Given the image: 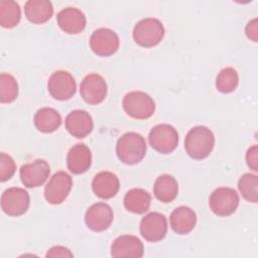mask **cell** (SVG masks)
<instances>
[{"label": "cell", "instance_id": "obj_1", "mask_svg": "<svg viewBox=\"0 0 258 258\" xmlns=\"http://www.w3.org/2000/svg\"><path fill=\"white\" fill-rule=\"evenodd\" d=\"M215 146V136L213 132L205 126L191 128L184 139L186 153L194 159H204L208 157Z\"/></svg>", "mask_w": 258, "mask_h": 258}, {"label": "cell", "instance_id": "obj_2", "mask_svg": "<svg viewBox=\"0 0 258 258\" xmlns=\"http://www.w3.org/2000/svg\"><path fill=\"white\" fill-rule=\"evenodd\" d=\"M116 153L125 164L139 163L146 154V142L142 135L135 132L123 134L117 141Z\"/></svg>", "mask_w": 258, "mask_h": 258}, {"label": "cell", "instance_id": "obj_3", "mask_svg": "<svg viewBox=\"0 0 258 258\" xmlns=\"http://www.w3.org/2000/svg\"><path fill=\"white\" fill-rule=\"evenodd\" d=\"M164 36V27L160 20L153 17L141 19L133 29L134 41L143 47L157 45Z\"/></svg>", "mask_w": 258, "mask_h": 258}, {"label": "cell", "instance_id": "obj_4", "mask_svg": "<svg viewBox=\"0 0 258 258\" xmlns=\"http://www.w3.org/2000/svg\"><path fill=\"white\" fill-rule=\"evenodd\" d=\"M123 109L130 117L144 120L151 117L155 111L153 99L141 91L129 92L123 98Z\"/></svg>", "mask_w": 258, "mask_h": 258}, {"label": "cell", "instance_id": "obj_5", "mask_svg": "<svg viewBox=\"0 0 258 258\" xmlns=\"http://www.w3.org/2000/svg\"><path fill=\"white\" fill-rule=\"evenodd\" d=\"M209 206L215 215L227 217L236 212L239 206V196L235 189L221 186L211 194Z\"/></svg>", "mask_w": 258, "mask_h": 258}, {"label": "cell", "instance_id": "obj_6", "mask_svg": "<svg viewBox=\"0 0 258 258\" xmlns=\"http://www.w3.org/2000/svg\"><path fill=\"white\" fill-rule=\"evenodd\" d=\"M148 140L154 150L167 154L176 148L178 144V133L169 124H158L150 130Z\"/></svg>", "mask_w": 258, "mask_h": 258}, {"label": "cell", "instance_id": "obj_7", "mask_svg": "<svg viewBox=\"0 0 258 258\" xmlns=\"http://www.w3.org/2000/svg\"><path fill=\"white\" fill-rule=\"evenodd\" d=\"M30 204L28 192L21 187H10L1 196V208L11 217H18L26 213Z\"/></svg>", "mask_w": 258, "mask_h": 258}, {"label": "cell", "instance_id": "obj_8", "mask_svg": "<svg viewBox=\"0 0 258 258\" xmlns=\"http://www.w3.org/2000/svg\"><path fill=\"white\" fill-rule=\"evenodd\" d=\"M73 186V179L64 171L55 172L44 188V198L51 205H59L68 198Z\"/></svg>", "mask_w": 258, "mask_h": 258}, {"label": "cell", "instance_id": "obj_9", "mask_svg": "<svg viewBox=\"0 0 258 258\" xmlns=\"http://www.w3.org/2000/svg\"><path fill=\"white\" fill-rule=\"evenodd\" d=\"M47 89L53 99L67 101L76 93V81L70 73L66 71H57L49 77Z\"/></svg>", "mask_w": 258, "mask_h": 258}, {"label": "cell", "instance_id": "obj_10", "mask_svg": "<svg viewBox=\"0 0 258 258\" xmlns=\"http://www.w3.org/2000/svg\"><path fill=\"white\" fill-rule=\"evenodd\" d=\"M80 94L86 103L98 105L102 103L107 96V84L102 76L90 74L82 81Z\"/></svg>", "mask_w": 258, "mask_h": 258}, {"label": "cell", "instance_id": "obj_11", "mask_svg": "<svg viewBox=\"0 0 258 258\" xmlns=\"http://www.w3.org/2000/svg\"><path fill=\"white\" fill-rule=\"evenodd\" d=\"M120 40L115 31L109 28H99L90 38L92 50L99 56H110L119 48Z\"/></svg>", "mask_w": 258, "mask_h": 258}, {"label": "cell", "instance_id": "obj_12", "mask_svg": "<svg viewBox=\"0 0 258 258\" xmlns=\"http://www.w3.org/2000/svg\"><path fill=\"white\" fill-rule=\"evenodd\" d=\"M140 233L148 242H158L167 233V221L164 215L151 212L142 218L140 222Z\"/></svg>", "mask_w": 258, "mask_h": 258}, {"label": "cell", "instance_id": "obj_13", "mask_svg": "<svg viewBox=\"0 0 258 258\" xmlns=\"http://www.w3.org/2000/svg\"><path fill=\"white\" fill-rule=\"evenodd\" d=\"M49 172V164L43 159H36L21 166L20 179L27 187H37L45 182Z\"/></svg>", "mask_w": 258, "mask_h": 258}, {"label": "cell", "instance_id": "obj_14", "mask_svg": "<svg viewBox=\"0 0 258 258\" xmlns=\"http://www.w3.org/2000/svg\"><path fill=\"white\" fill-rule=\"evenodd\" d=\"M113 211L105 203H96L86 212L85 222L89 229L94 232H103L107 230L113 222Z\"/></svg>", "mask_w": 258, "mask_h": 258}, {"label": "cell", "instance_id": "obj_15", "mask_svg": "<svg viewBox=\"0 0 258 258\" xmlns=\"http://www.w3.org/2000/svg\"><path fill=\"white\" fill-rule=\"evenodd\" d=\"M143 253L144 249L142 242L132 235L119 236L111 245V256L115 258H140L143 256Z\"/></svg>", "mask_w": 258, "mask_h": 258}, {"label": "cell", "instance_id": "obj_16", "mask_svg": "<svg viewBox=\"0 0 258 258\" xmlns=\"http://www.w3.org/2000/svg\"><path fill=\"white\" fill-rule=\"evenodd\" d=\"M57 24L62 31L69 34L81 33L86 27V16L78 8L68 7L58 12Z\"/></svg>", "mask_w": 258, "mask_h": 258}, {"label": "cell", "instance_id": "obj_17", "mask_svg": "<svg viewBox=\"0 0 258 258\" xmlns=\"http://www.w3.org/2000/svg\"><path fill=\"white\" fill-rule=\"evenodd\" d=\"M93 119L84 110H74L66 118V128L71 135L77 138L88 136L93 130Z\"/></svg>", "mask_w": 258, "mask_h": 258}, {"label": "cell", "instance_id": "obj_18", "mask_svg": "<svg viewBox=\"0 0 258 258\" xmlns=\"http://www.w3.org/2000/svg\"><path fill=\"white\" fill-rule=\"evenodd\" d=\"M92 188L97 197L108 200L116 196L120 188V182L115 173L101 171L95 175L92 181Z\"/></svg>", "mask_w": 258, "mask_h": 258}, {"label": "cell", "instance_id": "obj_19", "mask_svg": "<svg viewBox=\"0 0 258 258\" xmlns=\"http://www.w3.org/2000/svg\"><path fill=\"white\" fill-rule=\"evenodd\" d=\"M92 163V153L85 144H76L68 152L67 164L71 172L80 174L87 171Z\"/></svg>", "mask_w": 258, "mask_h": 258}, {"label": "cell", "instance_id": "obj_20", "mask_svg": "<svg viewBox=\"0 0 258 258\" xmlns=\"http://www.w3.org/2000/svg\"><path fill=\"white\" fill-rule=\"evenodd\" d=\"M170 227L174 233L185 235L191 232L197 224V215L188 207H178L170 215Z\"/></svg>", "mask_w": 258, "mask_h": 258}, {"label": "cell", "instance_id": "obj_21", "mask_svg": "<svg viewBox=\"0 0 258 258\" xmlns=\"http://www.w3.org/2000/svg\"><path fill=\"white\" fill-rule=\"evenodd\" d=\"M26 18L34 24H42L50 19L53 7L48 0H28L24 6Z\"/></svg>", "mask_w": 258, "mask_h": 258}, {"label": "cell", "instance_id": "obj_22", "mask_svg": "<svg viewBox=\"0 0 258 258\" xmlns=\"http://www.w3.org/2000/svg\"><path fill=\"white\" fill-rule=\"evenodd\" d=\"M33 121L38 131L43 133H51L60 126L61 117L53 108L44 107L35 113Z\"/></svg>", "mask_w": 258, "mask_h": 258}, {"label": "cell", "instance_id": "obj_23", "mask_svg": "<svg viewBox=\"0 0 258 258\" xmlns=\"http://www.w3.org/2000/svg\"><path fill=\"white\" fill-rule=\"evenodd\" d=\"M153 192L158 201L170 203L178 194V183L173 176L162 174L156 178L153 185Z\"/></svg>", "mask_w": 258, "mask_h": 258}, {"label": "cell", "instance_id": "obj_24", "mask_svg": "<svg viewBox=\"0 0 258 258\" xmlns=\"http://www.w3.org/2000/svg\"><path fill=\"white\" fill-rule=\"evenodd\" d=\"M151 204V196L143 188H132L124 197L125 208L133 214L145 213Z\"/></svg>", "mask_w": 258, "mask_h": 258}, {"label": "cell", "instance_id": "obj_25", "mask_svg": "<svg viewBox=\"0 0 258 258\" xmlns=\"http://www.w3.org/2000/svg\"><path fill=\"white\" fill-rule=\"evenodd\" d=\"M21 18V10L15 1L2 0L0 1V24L5 28L16 26Z\"/></svg>", "mask_w": 258, "mask_h": 258}, {"label": "cell", "instance_id": "obj_26", "mask_svg": "<svg viewBox=\"0 0 258 258\" xmlns=\"http://www.w3.org/2000/svg\"><path fill=\"white\" fill-rule=\"evenodd\" d=\"M239 84V76L235 69L225 68L220 71L216 79V88L223 94H229L236 90Z\"/></svg>", "mask_w": 258, "mask_h": 258}, {"label": "cell", "instance_id": "obj_27", "mask_svg": "<svg viewBox=\"0 0 258 258\" xmlns=\"http://www.w3.org/2000/svg\"><path fill=\"white\" fill-rule=\"evenodd\" d=\"M238 188L242 197L250 202L257 203L258 201V176L252 173L243 174L238 181Z\"/></svg>", "mask_w": 258, "mask_h": 258}, {"label": "cell", "instance_id": "obj_28", "mask_svg": "<svg viewBox=\"0 0 258 258\" xmlns=\"http://www.w3.org/2000/svg\"><path fill=\"white\" fill-rule=\"evenodd\" d=\"M18 96V84L10 74H1L0 76V102L11 103Z\"/></svg>", "mask_w": 258, "mask_h": 258}, {"label": "cell", "instance_id": "obj_29", "mask_svg": "<svg viewBox=\"0 0 258 258\" xmlns=\"http://www.w3.org/2000/svg\"><path fill=\"white\" fill-rule=\"evenodd\" d=\"M15 169L16 165L13 158L2 152L0 154V180L3 182L10 179L14 174Z\"/></svg>", "mask_w": 258, "mask_h": 258}, {"label": "cell", "instance_id": "obj_30", "mask_svg": "<svg viewBox=\"0 0 258 258\" xmlns=\"http://www.w3.org/2000/svg\"><path fill=\"white\" fill-rule=\"evenodd\" d=\"M246 161L248 166L254 170H258V146L255 144L251 146L246 153Z\"/></svg>", "mask_w": 258, "mask_h": 258}, {"label": "cell", "instance_id": "obj_31", "mask_svg": "<svg viewBox=\"0 0 258 258\" xmlns=\"http://www.w3.org/2000/svg\"><path fill=\"white\" fill-rule=\"evenodd\" d=\"M74 254L63 246H53L47 253L46 257H73Z\"/></svg>", "mask_w": 258, "mask_h": 258}, {"label": "cell", "instance_id": "obj_32", "mask_svg": "<svg viewBox=\"0 0 258 258\" xmlns=\"http://www.w3.org/2000/svg\"><path fill=\"white\" fill-rule=\"evenodd\" d=\"M245 33L247 35V37L254 41L257 42L258 39V25H257V19L254 18L252 20H250L245 28Z\"/></svg>", "mask_w": 258, "mask_h": 258}]
</instances>
